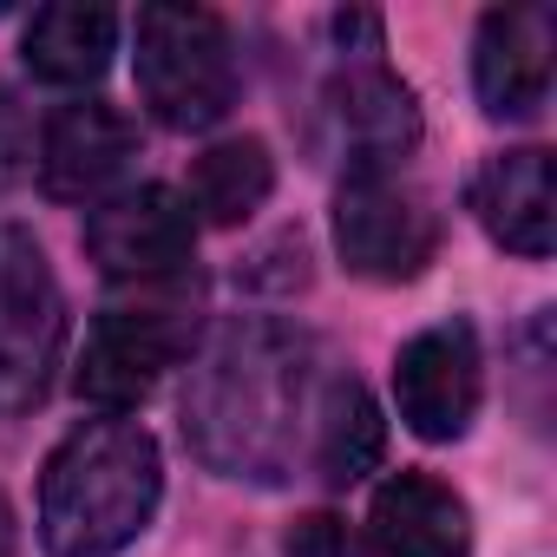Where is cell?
<instances>
[{
  "label": "cell",
  "instance_id": "52a82bcc",
  "mask_svg": "<svg viewBox=\"0 0 557 557\" xmlns=\"http://www.w3.org/2000/svg\"><path fill=\"white\" fill-rule=\"evenodd\" d=\"M86 249L106 275H125V283H164L177 275L197 249V216L184 203V190L171 184H138L106 197L86 216Z\"/></svg>",
  "mask_w": 557,
  "mask_h": 557
},
{
  "label": "cell",
  "instance_id": "e0dca14e",
  "mask_svg": "<svg viewBox=\"0 0 557 557\" xmlns=\"http://www.w3.org/2000/svg\"><path fill=\"white\" fill-rule=\"evenodd\" d=\"M27 158H34V132H27V112L14 106V92L0 86V190L27 177Z\"/></svg>",
  "mask_w": 557,
  "mask_h": 557
},
{
  "label": "cell",
  "instance_id": "4fadbf2b",
  "mask_svg": "<svg viewBox=\"0 0 557 557\" xmlns=\"http://www.w3.org/2000/svg\"><path fill=\"white\" fill-rule=\"evenodd\" d=\"M329 99H335L342 138L355 151V171H394L420 145V106L387 66H348L329 86Z\"/></svg>",
  "mask_w": 557,
  "mask_h": 557
},
{
  "label": "cell",
  "instance_id": "7c38bea8",
  "mask_svg": "<svg viewBox=\"0 0 557 557\" xmlns=\"http://www.w3.org/2000/svg\"><path fill=\"white\" fill-rule=\"evenodd\" d=\"M472 210L485 223V236L511 256H550L557 243V171L550 151L524 145V151H498L479 177H472Z\"/></svg>",
  "mask_w": 557,
  "mask_h": 557
},
{
  "label": "cell",
  "instance_id": "6da1fadb",
  "mask_svg": "<svg viewBox=\"0 0 557 557\" xmlns=\"http://www.w3.org/2000/svg\"><path fill=\"white\" fill-rule=\"evenodd\" d=\"M315 413V348L283 322H223L190 368L184 433L223 479L283 485Z\"/></svg>",
  "mask_w": 557,
  "mask_h": 557
},
{
  "label": "cell",
  "instance_id": "5b68a950",
  "mask_svg": "<svg viewBox=\"0 0 557 557\" xmlns=\"http://www.w3.org/2000/svg\"><path fill=\"white\" fill-rule=\"evenodd\" d=\"M190 348V322L184 302L151 296V302H119L92 322L86 355H79V400H92L106 420H125L132 407H145L158 394V381L177 368V355Z\"/></svg>",
  "mask_w": 557,
  "mask_h": 557
},
{
  "label": "cell",
  "instance_id": "7a4b0ae2",
  "mask_svg": "<svg viewBox=\"0 0 557 557\" xmlns=\"http://www.w3.org/2000/svg\"><path fill=\"white\" fill-rule=\"evenodd\" d=\"M164 498L158 440L138 420L73 426L40 479V544L47 557H119L145 537Z\"/></svg>",
  "mask_w": 557,
  "mask_h": 557
},
{
  "label": "cell",
  "instance_id": "8fae6325",
  "mask_svg": "<svg viewBox=\"0 0 557 557\" xmlns=\"http://www.w3.org/2000/svg\"><path fill=\"white\" fill-rule=\"evenodd\" d=\"M368 557H472V518L433 472H394L368 505Z\"/></svg>",
  "mask_w": 557,
  "mask_h": 557
},
{
  "label": "cell",
  "instance_id": "3957f363",
  "mask_svg": "<svg viewBox=\"0 0 557 557\" xmlns=\"http://www.w3.org/2000/svg\"><path fill=\"white\" fill-rule=\"evenodd\" d=\"M138 92L171 132H210L236 106L230 34L203 8H138Z\"/></svg>",
  "mask_w": 557,
  "mask_h": 557
},
{
  "label": "cell",
  "instance_id": "ffe728a7",
  "mask_svg": "<svg viewBox=\"0 0 557 557\" xmlns=\"http://www.w3.org/2000/svg\"><path fill=\"white\" fill-rule=\"evenodd\" d=\"M14 550V511H8V498H0V557Z\"/></svg>",
  "mask_w": 557,
  "mask_h": 557
},
{
  "label": "cell",
  "instance_id": "ba28073f",
  "mask_svg": "<svg viewBox=\"0 0 557 557\" xmlns=\"http://www.w3.org/2000/svg\"><path fill=\"white\" fill-rule=\"evenodd\" d=\"M479 394H485L479 335L466 322L420 329L394 361V400H400L407 433H420V440H459L479 413Z\"/></svg>",
  "mask_w": 557,
  "mask_h": 557
},
{
  "label": "cell",
  "instance_id": "8992f818",
  "mask_svg": "<svg viewBox=\"0 0 557 557\" xmlns=\"http://www.w3.org/2000/svg\"><path fill=\"white\" fill-rule=\"evenodd\" d=\"M433 210L394 171H348L335 190V249L368 283H413L433 262Z\"/></svg>",
  "mask_w": 557,
  "mask_h": 557
},
{
  "label": "cell",
  "instance_id": "5bb4252c",
  "mask_svg": "<svg viewBox=\"0 0 557 557\" xmlns=\"http://www.w3.org/2000/svg\"><path fill=\"white\" fill-rule=\"evenodd\" d=\"M21 53H27L34 79H47V86H92L119 53V14L86 8V0L40 8L21 34Z\"/></svg>",
  "mask_w": 557,
  "mask_h": 557
},
{
  "label": "cell",
  "instance_id": "ac0fdd59",
  "mask_svg": "<svg viewBox=\"0 0 557 557\" xmlns=\"http://www.w3.org/2000/svg\"><path fill=\"white\" fill-rule=\"evenodd\" d=\"M289 557H348V524L329 518V511H309L289 531Z\"/></svg>",
  "mask_w": 557,
  "mask_h": 557
},
{
  "label": "cell",
  "instance_id": "30bf717a",
  "mask_svg": "<svg viewBox=\"0 0 557 557\" xmlns=\"http://www.w3.org/2000/svg\"><path fill=\"white\" fill-rule=\"evenodd\" d=\"M132 151H138V132L119 106L106 99L60 106L40 132V184L60 203H92L132 171Z\"/></svg>",
  "mask_w": 557,
  "mask_h": 557
},
{
  "label": "cell",
  "instance_id": "9c48e42d",
  "mask_svg": "<svg viewBox=\"0 0 557 557\" xmlns=\"http://www.w3.org/2000/svg\"><path fill=\"white\" fill-rule=\"evenodd\" d=\"M557 21L550 8H492L472 40V86L485 119H531L550 99Z\"/></svg>",
  "mask_w": 557,
  "mask_h": 557
},
{
  "label": "cell",
  "instance_id": "d6986e66",
  "mask_svg": "<svg viewBox=\"0 0 557 557\" xmlns=\"http://www.w3.org/2000/svg\"><path fill=\"white\" fill-rule=\"evenodd\" d=\"M335 34H342V47H348V40H368V47H374V40H381V21H374V14H342Z\"/></svg>",
  "mask_w": 557,
  "mask_h": 557
},
{
  "label": "cell",
  "instance_id": "2e32d148",
  "mask_svg": "<svg viewBox=\"0 0 557 557\" xmlns=\"http://www.w3.org/2000/svg\"><path fill=\"white\" fill-rule=\"evenodd\" d=\"M387 453V420L361 381H329L315 400V459L329 485H355L381 466Z\"/></svg>",
  "mask_w": 557,
  "mask_h": 557
},
{
  "label": "cell",
  "instance_id": "277c9868",
  "mask_svg": "<svg viewBox=\"0 0 557 557\" xmlns=\"http://www.w3.org/2000/svg\"><path fill=\"white\" fill-rule=\"evenodd\" d=\"M60 335L66 315L47 249L21 223H0V413H27L47 394Z\"/></svg>",
  "mask_w": 557,
  "mask_h": 557
},
{
  "label": "cell",
  "instance_id": "9a60e30c",
  "mask_svg": "<svg viewBox=\"0 0 557 557\" xmlns=\"http://www.w3.org/2000/svg\"><path fill=\"white\" fill-rule=\"evenodd\" d=\"M275 190V158L262 138H230V145H210L197 164H190V216L197 223H216V230H236L249 223Z\"/></svg>",
  "mask_w": 557,
  "mask_h": 557
}]
</instances>
